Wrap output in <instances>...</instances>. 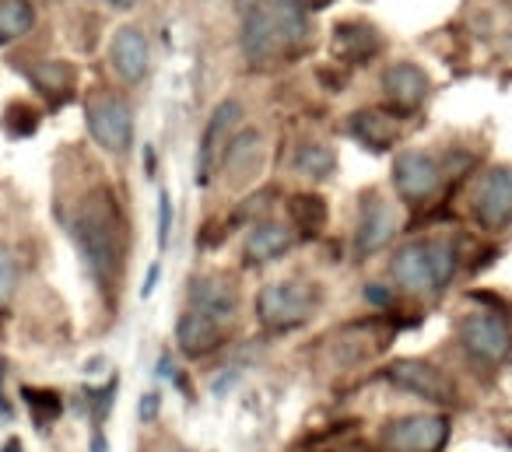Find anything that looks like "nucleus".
Returning a JSON list of instances; mask_svg holds the SVG:
<instances>
[{
    "label": "nucleus",
    "instance_id": "f257e3e1",
    "mask_svg": "<svg viewBox=\"0 0 512 452\" xmlns=\"http://www.w3.org/2000/svg\"><path fill=\"white\" fill-rule=\"evenodd\" d=\"M71 235L78 242L81 256H85L88 274L95 277L102 291L113 284L116 263H120V249H116V218H113V193L95 190L88 207H81L78 218L71 225Z\"/></svg>",
    "mask_w": 512,
    "mask_h": 452
},
{
    "label": "nucleus",
    "instance_id": "f03ea898",
    "mask_svg": "<svg viewBox=\"0 0 512 452\" xmlns=\"http://www.w3.org/2000/svg\"><path fill=\"white\" fill-rule=\"evenodd\" d=\"M88 134L106 155H127L134 148V113L116 95H99L88 102Z\"/></svg>",
    "mask_w": 512,
    "mask_h": 452
},
{
    "label": "nucleus",
    "instance_id": "7ed1b4c3",
    "mask_svg": "<svg viewBox=\"0 0 512 452\" xmlns=\"http://www.w3.org/2000/svg\"><path fill=\"white\" fill-rule=\"evenodd\" d=\"M256 316L271 330H295L313 316V291L299 281H274L256 298Z\"/></svg>",
    "mask_w": 512,
    "mask_h": 452
},
{
    "label": "nucleus",
    "instance_id": "20e7f679",
    "mask_svg": "<svg viewBox=\"0 0 512 452\" xmlns=\"http://www.w3.org/2000/svg\"><path fill=\"white\" fill-rule=\"evenodd\" d=\"M460 344L481 365H502L512 354V326L498 312H470L460 323Z\"/></svg>",
    "mask_w": 512,
    "mask_h": 452
},
{
    "label": "nucleus",
    "instance_id": "39448f33",
    "mask_svg": "<svg viewBox=\"0 0 512 452\" xmlns=\"http://www.w3.org/2000/svg\"><path fill=\"white\" fill-rule=\"evenodd\" d=\"M239 120H242L239 99H225L214 106L211 120H207V127H204V137H200V144H197V165H193V183L197 186H211V176H214V169H218V158H221V151H225L228 137H232L228 130H232Z\"/></svg>",
    "mask_w": 512,
    "mask_h": 452
},
{
    "label": "nucleus",
    "instance_id": "423d86ee",
    "mask_svg": "<svg viewBox=\"0 0 512 452\" xmlns=\"http://www.w3.org/2000/svg\"><path fill=\"white\" fill-rule=\"evenodd\" d=\"M386 379L393 382L397 389L411 396H421L428 403H453L456 400V389L446 375L439 372L435 365L421 358H397L390 368H386Z\"/></svg>",
    "mask_w": 512,
    "mask_h": 452
},
{
    "label": "nucleus",
    "instance_id": "0eeeda50",
    "mask_svg": "<svg viewBox=\"0 0 512 452\" xmlns=\"http://www.w3.org/2000/svg\"><path fill=\"white\" fill-rule=\"evenodd\" d=\"M449 435L442 414H407L386 424V445L393 452H435Z\"/></svg>",
    "mask_w": 512,
    "mask_h": 452
},
{
    "label": "nucleus",
    "instance_id": "6e6552de",
    "mask_svg": "<svg viewBox=\"0 0 512 452\" xmlns=\"http://www.w3.org/2000/svg\"><path fill=\"white\" fill-rule=\"evenodd\" d=\"M474 218L484 228H502L512 221V169L495 165L481 176L474 190Z\"/></svg>",
    "mask_w": 512,
    "mask_h": 452
},
{
    "label": "nucleus",
    "instance_id": "1a4fd4ad",
    "mask_svg": "<svg viewBox=\"0 0 512 452\" xmlns=\"http://www.w3.org/2000/svg\"><path fill=\"white\" fill-rule=\"evenodd\" d=\"M260 155H264V137H260V130L256 127L235 130L218 158L221 172H225V183L232 186V190H242V186L253 183L256 169H260Z\"/></svg>",
    "mask_w": 512,
    "mask_h": 452
},
{
    "label": "nucleus",
    "instance_id": "9d476101",
    "mask_svg": "<svg viewBox=\"0 0 512 452\" xmlns=\"http://www.w3.org/2000/svg\"><path fill=\"white\" fill-rule=\"evenodd\" d=\"M442 183V169L425 151H400L393 162V186L404 200H428Z\"/></svg>",
    "mask_w": 512,
    "mask_h": 452
},
{
    "label": "nucleus",
    "instance_id": "9b49d317",
    "mask_svg": "<svg viewBox=\"0 0 512 452\" xmlns=\"http://www.w3.org/2000/svg\"><path fill=\"white\" fill-rule=\"evenodd\" d=\"M390 274L400 288L414 291V295H425V291H442L439 274H435L432 260V242H407L404 249H397L390 263Z\"/></svg>",
    "mask_w": 512,
    "mask_h": 452
},
{
    "label": "nucleus",
    "instance_id": "f8f14e48",
    "mask_svg": "<svg viewBox=\"0 0 512 452\" xmlns=\"http://www.w3.org/2000/svg\"><path fill=\"white\" fill-rule=\"evenodd\" d=\"M109 64H113V71L120 74V81H127V85L144 81V74H148V67H151V46H148V39H144V32L134 29V25L116 29L113 39H109Z\"/></svg>",
    "mask_w": 512,
    "mask_h": 452
},
{
    "label": "nucleus",
    "instance_id": "ddd939ff",
    "mask_svg": "<svg viewBox=\"0 0 512 452\" xmlns=\"http://www.w3.org/2000/svg\"><path fill=\"white\" fill-rule=\"evenodd\" d=\"M186 298H190V309L204 312V316L218 319V323H228V319L239 312V291L225 281V277H193L190 288H186Z\"/></svg>",
    "mask_w": 512,
    "mask_h": 452
},
{
    "label": "nucleus",
    "instance_id": "4468645a",
    "mask_svg": "<svg viewBox=\"0 0 512 452\" xmlns=\"http://www.w3.org/2000/svg\"><path fill=\"white\" fill-rule=\"evenodd\" d=\"M393 235H397V214H393V207L383 197L365 200L362 218H358L355 228V253L365 260V256L379 253Z\"/></svg>",
    "mask_w": 512,
    "mask_h": 452
},
{
    "label": "nucleus",
    "instance_id": "2eb2a0df",
    "mask_svg": "<svg viewBox=\"0 0 512 452\" xmlns=\"http://www.w3.org/2000/svg\"><path fill=\"white\" fill-rule=\"evenodd\" d=\"M383 92H386V99L397 102V106L414 109V106H421V102L428 99V92H432V81H428V74L421 71L418 64H411V60H400V64H390L383 71Z\"/></svg>",
    "mask_w": 512,
    "mask_h": 452
},
{
    "label": "nucleus",
    "instance_id": "dca6fc26",
    "mask_svg": "<svg viewBox=\"0 0 512 452\" xmlns=\"http://www.w3.org/2000/svg\"><path fill=\"white\" fill-rule=\"evenodd\" d=\"M281 46L285 43H281L271 15L264 11V0H260L256 8H249L246 15H242V53H246V60H253V64H264Z\"/></svg>",
    "mask_w": 512,
    "mask_h": 452
},
{
    "label": "nucleus",
    "instance_id": "f3484780",
    "mask_svg": "<svg viewBox=\"0 0 512 452\" xmlns=\"http://www.w3.org/2000/svg\"><path fill=\"white\" fill-rule=\"evenodd\" d=\"M176 344L186 358H204L221 347V323L197 309H186L176 323Z\"/></svg>",
    "mask_w": 512,
    "mask_h": 452
},
{
    "label": "nucleus",
    "instance_id": "a211bd4d",
    "mask_svg": "<svg viewBox=\"0 0 512 452\" xmlns=\"http://www.w3.org/2000/svg\"><path fill=\"white\" fill-rule=\"evenodd\" d=\"M295 235L285 221H260L246 232V260L249 263H271L292 249Z\"/></svg>",
    "mask_w": 512,
    "mask_h": 452
},
{
    "label": "nucleus",
    "instance_id": "6ab92c4d",
    "mask_svg": "<svg viewBox=\"0 0 512 452\" xmlns=\"http://www.w3.org/2000/svg\"><path fill=\"white\" fill-rule=\"evenodd\" d=\"M264 11L271 15L274 29H278L285 46H299L309 36V18L302 0H264Z\"/></svg>",
    "mask_w": 512,
    "mask_h": 452
},
{
    "label": "nucleus",
    "instance_id": "aec40b11",
    "mask_svg": "<svg viewBox=\"0 0 512 452\" xmlns=\"http://www.w3.org/2000/svg\"><path fill=\"white\" fill-rule=\"evenodd\" d=\"M32 25H36L32 0H0V46L29 36Z\"/></svg>",
    "mask_w": 512,
    "mask_h": 452
},
{
    "label": "nucleus",
    "instance_id": "412c9836",
    "mask_svg": "<svg viewBox=\"0 0 512 452\" xmlns=\"http://www.w3.org/2000/svg\"><path fill=\"white\" fill-rule=\"evenodd\" d=\"M334 43H337V53L348 60H369L379 53V36L369 25H337Z\"/></svg>",
    "mask_w": 512,
    "mask_h": 452
},
{
    "label": "nucleus",
    "instance_id": "4be33fe9",
    "mask_svg": "<svg viewBox=\"0 0 512 452\" xmlns=\"http://www.w3.org/2000/svg\"><path fill=\"white\" fill-rule=\"evenodd\" d=\"M288 214H292V221L306 235L323 232V225H327V218H330L327 200H323L320 193H295L292 204H288Z\"/></svg>",
    "mask_w": 512,
    "mask_h": 452
},
{
    "label": "nucleus",
    "instance_id": "5701e85b",
    "mask_svg": "<svg viewBox=\"0 0 512 452\" xmlns=\"http://www.w3.org/2000/svg\"><path fill=\"white\" fill-rule=\"evenodd\" d=\"M295 172L306 179H330L337 169V155L327 148V144H302L295 151Z\"/></svg>",
    "mask_w": 512,
    "mask_h": 452
},
{
    "label": "nucleus",
    "instance_id": "b1692460",
    "mask_svg": "<svg viewBox=\"0 0 512 452\" xmlns=\"http://www.w3.org/2000/svg\"><path fill=\"white\" fill-rule=\"evenodd\" d=\"M22 400L29 403L32 417H36L39 431H50V424L64 414V396L53 393V389H39V386H22Z\"/></svg>",
    "mask_w": 512,
    "mask_h": 452
},
{
    "label": "nucleus",
    "instance_id": "393cba45",
    "mask_svg": "<svg viewBox=\"0 0 512 452\" xmlns=\"http://www.w3.org/2000/svg\"><path fill=\"white\" fill-rule=\"evenodd\" d=\"M351 134H355L362 144H369L372 151H386L397 130L386 127L383 116H376V113H355L351 116Z\"/></svg>",
    "mask_w": 512,
    "mask_h": 452
},
{
    "label": "nucleus",
    "instance_id": "a878e982",
    "mask_svg": "<svg viewBox=\"0 0 512 452\" xmlns=\"http://www.w3.org/2000/svg\"><path fill=\"white\" fill-rule=\"evenodd\" d=\"M32 81H36V88L46 95L67 92V88L74 85V67L67 64V60H46V64L32 67Z\"/></svg>",
    "mask_w": 512,
    "mask_h": 452
},
{
    "label": "nucleus",
    "instance_id": "bb28decb",
    "mask_svg": "<svg viewBox=\"0 0 512 452\" xmlns=\"http://www.w3.org/2000/svg\"><path fill=\"white\" fill-rule=\"evenodd\" d=\"M116 393H120V375H109L106 386L88 389V410H92L95 428H102V424H106L109 410H113V403H116Z\"/></svg>",
    "mask_w": 512,
    "mask_h": 452
},
{
    "label": "nucleus",
    "instance_id": "cd10ccee",
    "mask_svg": "<svg viewBox=\"0 0 512 452\" xmlns=\"http://www.w3.org/2000/svg\"><path fill=\"white\" fill-rule=\"evenodd\" d=\"M18 288V260L8 246H0V305H8Z\"/></svg>",
    "mask_w": 512,
    "mask_h": 452
},
{
    "label": "nucleus",
    "instance_id": "c85d7f7f",
    "mask_svg": "<svg viewBox=\"0 0 512 452\" xmlns=\"http://www.w3.org/2000/svg\"><path fill=\"white\" fill-rule=\"evenodd\" d=\"M432 260H435V274H439V288H446L456 274V249L449 242L435 239L432 242Z\"/></svg>",
    "mask_w": 512,
    "mask_h": 452
},
{
    "label": "nucleus",
    "instance_id": "c756f323",
    "mask_svg": "<svg viewBox=\"0 0 512 452\" xmlns=\"http://www.w3.org/2000/svg\"><path fill=\"white\" fill-rule=\"evenodd\" d=\"M172 221H176V211H172V197L169 190L158 193V249H169V239H172Z\"/></svg>",
    "mask_w": 512,
    "mask_h": 452
},
{
    "label": "nucleus",
    "instance_id": "7c9ffc66",
    "mask_svg": "<svg viewBox=\"0 0 512 452\" xmlns=\"http://www.w3.org/2000/svg\"><path fill=\"white\" fill-rule=\"evenodd\" d=\"M158 414H162V393L148 389V393L141 396V403H137V417H141V424H151V421H158Z\"/></svg>",
    "mask_w": 512,
    "mask_h": 452
},
{
    "label": "nucleus",
    "instance_id": "2f4dec72",
    "mask_svg": "<svg viewBox=\"0 0 512 452\" xmlns=\"http://www.w3.org/2000/svg\"><path fill=\"white\" fill-rule=\"evenodd\" d=\"M362 298L369 305H376V309H386V305L393 302V291L386 288V284H365L362 288Z\"/></svg>",
    "mask_w": 512,
    "mask_h": 452
},
{
    "label": "nucleus",
    "instance_id": "473e14b6",
    "mask_svg": "<svg viewBox=\"0 0 512 452\" xmlns=\"http://www.w3.org/2000/svg\"><path fill=\"white\" fill-rule=\"evenodd\" d=\"M239 382H242V372H239V368H225V372H221L218 379L211 382V393H214V396H225V393H232V389L239 386Z\"/></svg>",
    "mask_w": 512,
    "mask_h": 452
},
{
    "label": "nucleus",
    "instance_id": "72a5a7b5",
    "mask_svg": "<svg viewBox=\"0 0 512 452\" xmlns=\"http://www.w3.org/2000/svg\"><path fill=\"white\" fill-rule=\"evenodd\" d=\"M158 277H162V263H151L148 267V277H144V284H141V298H151L155 295V288H158Z\"/></svg>",
    "mask_w": 512,
    "mask_h": 452
},
{
    "label": "nucleus",
    "instance_id": "f704fd0d",
    "mask_svg": "<svg viewBox=\"0 0 512 452\" xmlns=\"http://www.w3.org/2000/svg\"><path fill=\"white\" fill-rule=\"evenodd\" d=\"M155 375H158V379H172V375H176V365H172V354L169 351L158 358V372Z\"/></svg>",
    "mask_w": 512,
    "mask_h": 452
},
{
    "label": "nucleus",
    "instance_id": "c9c22d12",
    "mask_svg": "<svg viewBox=\"0 0 512 452\" xmlns=\"http://www.w3.org/2000/svg\"><path fill=\"white\" fill-rule=\"evenodd\" d=\"M155 148H151V144H144V176L148 179H155Z\"/></svg>",
    "mask_w": 512,
    "mask_h": 452
},
{
    "label": "nucleus",
    "instance_id": "e433bc0d",
    "mask_svg": "<svg viewBox=\"0 0 512 452\" xmlns=\"http://www.w3.org/2000/svg\"><path fill=\"white\" fill-rule=\"evenodd\" d=\"M92 452H109V442L99 428H95V435H92Z\"/></svg>",
    "mask_w": 512,
    "mask_h": 452
},
{
    "label": "nucleus",
    "instance_id": "4c0bfd02",
    "mask_svg": "<svg viewBox=\"0 0 512 452\" xmlns=\"http://www.w3.org/2000/svg\"><path fill=\"white\" fill-rule=\"evenodd\" d=\"M0 452H25V449H22V438H15V435H11L8 442L0 445Z\"/></svg>",
    "mask_w": 512,
    "mask_h": 452
},
{
    "label": "nucleus",
    "instance_id": "58836bf2",
    "mask_svg": "<svg viewBox=\"0 0 512 452\" xmlns=\"http://www.w3.org/2000/svg\"><path fill=\"white\" fill-rule=\"evenodd\" d=\"M0 375H4V361H0ZM0 414L11 417V407H8V396H4V389H0Z\"/></svg>",
    "mask_w": 512,
    "mask_h": 452
},
{
    "label": "nucleus",
    "instance_id": "ea45409f",
    "mask_svg": "<svg viewBox=\"0 0 512 452\" xmlns=\"http://www.w3.org/2000/svg\"><path fill=\"white\" fill-rule=\"evenodd\" d=\"M109 8H116V11H130L137 4V0H106Z\"/></svg>",
    "mask_w": 512,
    "mask_h": 452
},
{
    "label": "nucleus",
    "instance_id": "a19ab883",
    "mask_svg": "<svg viewBox=\"0 0 512 452\" xmlns=\"http://www.w3.org/2000/svg\"><path fill=\"white\" fill-rule=\"evenodd\" d=\"M302 4H306V8H316V11H320V8H327V4H334V0H302Z\"/></svg>",
    "mask_w": 512,
    "mask_h": 452
},
{
    "label": "nucleus",
    "instance_id": "79ce46f5",
    "mask_svg": "<svg viewBox=\"0 0 512 452\" xmlns=\"http://www.w3.org/2000/svg\"><path fill=\"white\" fill-rule=\"evenodd\" d=\"M169 452H179V449H169Z\"/></svg>",
    "mask_w": 512,
    "mask_h": 452
}]
</instances>
